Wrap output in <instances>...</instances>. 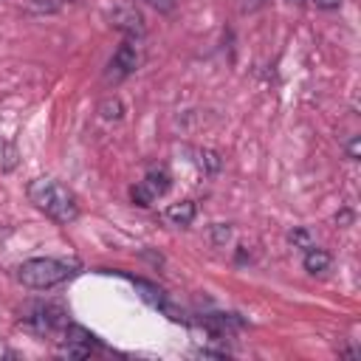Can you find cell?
<instances>
[{"label":"cell","mask_w":361,"mask_h":361,"mask_svg":"<svg viewBox=\"0 0 361 361\" xmlns=\"http://www.w3.org/2000/svg\"><path fill=\"white\" fill-rule=\"evenodd\" d=\"M28 200L45 212L54 223H73L79 217V200L71 189H65L62 183H56L54 178H34L28 183Z\"/></svg>","instance_id":"6da1fadb"},{"label":"cell","mask_w":361,"mask_h":361,"mask_svg":"<svg viewBox=\"0 0 361 361\" xmlns=\"http://www.w3.org/2000/svg\"><path fill=\"white\" fill-rule=\"evenodd\" d=\"M76 271H79V262H76V259L34 257V259H25V262L17 268V279H20L25 288L48 290V288H56V285L68 282Z\"/></svg>","instance_id":"7a4b0ae2"},{"label":"cell","mask_w":361,"mask_h":361,"mask_svg":"<svg viewBox=\"0 0 361 361\" xmlns=\"http://www.w3.org/2000/svg\"><path fill=\"white\" fill-rule=\"evenodd\" d=\"M20 324H23L28 333L51 336V333L62 330V327L68 324V319H65V310H62L59 305L34 302V305H28V307L20 313Z\"/></svg>","instance_id":"3957f363"},{"label":"cell","mask_w":361,"mask_h":361,"mask_svg":"<svg viewBox=\"0 0 361 361\" xmlns=\"http://www.w3.org/2000/svg\"><path fill=\"white\" fill-rule=\"evenodd\" d=\"M169 186H172V178H169L166 169H149V172L144 175V180H138V183L130 189V197H133L135 206L147 209V206H152V200L164 197V195L169 192Z\"/></svg>","instance_id":"277c9868"},{"label":"cell","mask_w":361,"mask_h":361,"mask_svg":"<svg viewBox=\"0 0 361 361\" xmlns=\"http://www.w3.org/2000/svg\"><path fill=\"white\" fill-rule=\"evenodd\" d=\"M135 68H138V48H135V42L127 39L116 48V54L107 65V79H116V82L127 79L130 73H135Z\"/></svg>","instance_id":"5b68a950"},{"label":"cell","mask_w":361,"mask_h":361,"mask_svg":"<svg viewBox=\"0 0 361 361\" xmlns=\"http://www.w3.org/2000/svg\"><path fill=\"white\" fill-rule=\"evenodd\" d=\"M110 23H113L118 31H124L127 37H144V31H147L141 11H138L135 6H130V3L116 6V8L110 11Z\"/></svg>","instance_id":"8992f818"},{"label":"cell","mask_w":361,"mask_h":361,"mask_svg":"<svg viewBox=\"0 0 361 361\" xmlns=\"http://www.w3.org/2000/svg\"><path fill=\"white\" fill-rule=\"evenodd\" d=\"M138 290H141V296L152 305V307H158V310H164L166 305H169V299H166V293L158 288V285H152V282H147V279H141V276H130V274H124Z\"/></svg>","instance_id":"52a82bcc"},{"label":"cell","mask_w":361,"mask_h":361,"mask_svg":"<svg viewBox=\"0 0 361 361\" xmlns=\"http://www.w3.org/2000/svg\"><path fill=\"white\" fill-rule=\"evenodd\" d=\"M330 262H333V257L324 248H316V245H310L305 251V259H302V265H305L307 274H324L330 268Z\"/></svg>","instance_id":"ba28073f"},{"label":"cell","mask_w":361,"mask_h":361,"mask_svg":"<svg viewBox=\"0 0 361 361\" xmlns=\"http://www.w3.org/2000/svg\"><path fill=\"white\" fill-rule=\"evenodd\" d=\"M195 203L192 200H180V203H172L169 209H166V220L169 223H175V226H189L192 220H195Z\"/></svg>","instance_id":"9c48e42d"},{"label":"cell","mask_w":361,"mask_h":361,"mask_svg":"<svg viewBox=\"0 0 361 361\" xmlns=\"http://www.w3.org/2000/svg\"><path fill=\"white\" fill-rule=\"evenodd\" d=\"M93 350H96V344H87V341H62L59 344V355H65V358H87V355H93Z\"/></svg>","instance_id":"30bf717a"},{"label":"cell","mask_w":361,"mask_h":361,"mask_svg":"<svg viewBox=\"0 0 361 361\" xmlns=\"http://www.w3.org/2000/svg\"><path fill=\"white\" fill-rule=\"evenodd\" d=\"M197 166H200L206 175H217L220 166H223V161H220V155H217L214 149H200V152H197Z\"/></svg>","instance_id":"8fae6325"},{"label":"cell","mask_w":361,"mask_h":361,"mask_svg":"<svg viewBox=\"0 0 361 361\" xmlns=\"http://www.w3.org/2000/svg\"><path fill=\"white\" fill-rule=\"evenodd\" d=\"M99 116H102L104 121H118V118L124 116V107H121V102H118L116 96H110V99H104V102L99 104Z\"/></svg>","instance_id":"7c38bea8"},{"label":"cell","mask_w":361,"mask_h":361,"mask_svg":"<svg viewBox=\"0 0 361 361\" xmlns=\"http://www.w3.org/2000/svg\"><path fill=\"white\" fill-rule=\"evenodd\" d=\"M228 240H231V226L214 223V226H212V243H214V245H226Z\"/></svg>","instance_id":"4fadbf2b"},{"label":"cell","mask_w":361,"mask_h":361,"mask_svg":"<svg viewBox=\"0 0 361 361\" xmlns=\"http://www.w3.org/2000/svg\"><path fill=\"white\" fill-rule=\"evenodd\" d=\"M288 240H290L296 248H305V251L313 245V240H310V231H307V228H293V231L288 234Z\"/></svg>","instance_id":"5bb4252c"},{"label":"cell","mask_w":361,"mask_h":361,"mask_svg":"<svg viewBox=\"0 0 361 361\" xmlns=\"http://www.w3.org/2000/svg\"><path fill=\"white\" fill-rule=\"evenodd\" d=\"M344 149H347V158H350V161H358V158H361V135H353Z\"/></svg>","instance_id":"9a60e30c"},{"label":"cell","mask_w":361,"mask_h":361,"mask_svg":"<svg viewBox=\"0 0 361 361\" xmlns=\"http://www.w3.org/2000/svg\"><path fill=\"white\" fill-rule=\"evenodd\" d=\"M144 3H147V6H152V8H155V11H161V14H169V11L175 8V3H178V0H144Z\"/></svg>","instance_id":"2e32d148"},{"label":"cell","mask_w":361,"mask_h":361,"mask_svg":"<svg viewBox=\"0 0 361 361\" xmlns=\"http://www.w3.org/2000/svg\"><path fill=\"white\" fill-rule=\"evenodd\" d=\"M313 6H319V8H338L341 6V0H310Z\"/></svg>","instance_id":"e0dca14e"},{"label":"cell","mask_w":361,"mask_h":361,"mask_svg":"<svg viewBox=\"0 0 361 361\" xmlns=\"http://www.w3.org/2000/svg\"><path fill=\"white\" fill-rule=\"evenodd\" d=\"M350 220H353V214H350L347 209H344L341 214H336V223H338V226H344V223H350Z\"/></svg>","instance_id":"ac0fdd59"},{"label":"cell","mask_w":361,"mask_h":361,"mask_svg":"<svg viewBox=\"0 0 361 361\" xmlns=\"http://www.w3.org/2000/svg\"><path fill=\"white\" fill-rule=\"evenodd\" d=\"M257 3H262V0H257Z\"/></svg>","instance_id":"d6986e66"}]
</instances>
